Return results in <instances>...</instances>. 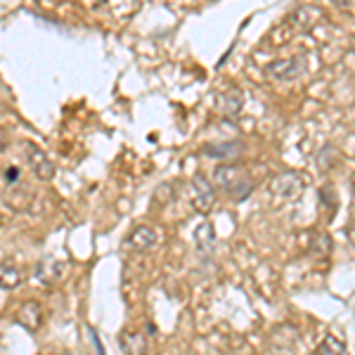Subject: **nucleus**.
<instances>
[{
	"mask_svg": "<svg viewBox=\"0 0 355 355\" xmlns=\"http://www.w3.org/2000/svg\"><path fill=\"white\" fill-rule=\"evenodd\" d=\"M125 249L135 254H147L157 246V230L152 225H135L133 230L125 234Z\"/></svg>",
	"mask_w": 355,
	"mask_h": 355,
	"instance_id": "nucleus-6",
	"label": "nucleus"
},
{
	"mask_svg": "<svg viewBox=\"0 0 355 355\" xmlns=\"http://www.w3.org/2000/svg\"><path fill=\"white\" fill-rule=\"evenodd\" d=\"M3 180L8 182V185H17V182H21V168L19 166H8V168L3 171Z\"/></svg>",
	"mask_w": 355,
	"mask_h": 355,
	"instance_id": "nucleus-16",
	"label": "nucleus"
},
{
	"mask_svg": "<svg viewBox=\"0 0 355 355\" xmlns=\"http://www.w3.org/2000/svg\"><path fill=\"white\" fill-rule=\"evenodd\" d=\"M194 244H197L199 254H211L216 246V230L211 223H202V225L194 230Z\"/></svg>",
	"mask_w": 355,
	"mask_h": 355,
	"instance_id": "nucleus-11",
	"label": "nucleus"
},
{
	"mask_svg": "<svg viewBox=\"0 0 355 355\" xmlns=\"http://www.w3.org/2000/svg\"><path fill=\"white\" fill-rule=\"evenodd\" d=\"M15 320L28 331H38L43 324V308L38 301H24L17 311Z\"/></svg>",
	"mask_w": 355,
	"mask_h": 355,
	"instance_id": "nucleus-8",
	"label": "nucleus"
},
{
	"mask_svg": "<svg viewBox=\"0 0 355 355\" xmlns=\"http://www.w3.org/2000/svg\"><path fill=\"white\" fill-rule=\"evenodd\" d=\"M214 180L232 202H242L256 190V180L237 164H220L214 171Z\"/></svg>",
	"mask_w": 355,
	"mask_h": 355,
	"instance_id": "nucleus-1",
	"label": "nucleus"
},
{
	"mask_svg": "<svg viewBox=\"0 0 355 355\" xmlns=\"http://www.w3.org/2000/svg\"><path fill=\"white\" fill-rule=\"evenodd\" d=\"M85 331H88V336H90V341H93V346H95L97 355H107V353H105V348H102V343H100V336H97V331H95L93 327H88Z\"/></svg>",
	"mask_w": 355,
	"mask_h": 355,
	"instance_id": "nucleus-18",
	"label": "nucleus"
},
{
	"mask_svg": "<svg viewBox=\"0 0 355 355\" xmlns=\"http://www.w3.org/2000/svg\"><path fill=\"white\" fill-rule=\"evenodd\" d=\"M336 159H339V154H336V147L334 145H324L322 150H320V157L318 162L322 168H331V166L336 164Z\"/></svg>",
	"mask_w": 355,
	"mask_h": 355,
	"instance_id": "nucleus-15",
	"label": "nucleus"
},
{
	"mask_svg": "<svg viewBox=\"0 0 355 355\" xmlns=\"http://www.w3.org/2000/svg\"><path fill=\"white\" fill-rule=\"evenodd\" d=\"M204 154L211 159H220L225 164H234L244 154V142L242 140H230V142H211L204 147Z\"/></svg>",
	"mask_w": 355,
	"mask_h": 355,
	"instance_id": "nucleus-7",
	"label": "nucleus"
},
{
	"mask_svg": "<svg viewBox=\"0 0 355 355\" xmlns=\"http://www.w3.org/2000/svg\"><path fill=\"white\" fill-rule=\"evenodd\" d=\"M272 192L277 194V197L287 199V202H291V199L301 197L303 187H306V182H303V178L299 173H291V171H284V173H277L272 178Z\"/></svg>",
	"mask_w": 355,
	"mask_h": 355,
	"instance_id": "nucleus-5",
	"label": "nucleus"
},
{
	"mask_svg": "<svg viewBox=\"0 0 355 355\" xmlns=\"http://www.w3.org/2000/svg\"><path fill=\"white\" fill-rule=\"evenodd\" d=\"M308 249H311L313 256H320V259H327L331 254V237L327 232H315L311 244H308Z\"/></svg>",
	"mask_w": 355,
	"mask_h": 355,
	"instance_id": "nucleus-12",
	"label": "nucleus"
},
{
	"mask_svg": "<svg viewBox=\"0 0 355 355\" xmlns=\"http://www.w3.org/2000/svg\"><path fill=\"white\" fill-rule=\"evenodd\" d=\"M24 157H26V164L31 168V173L38 178V180L48 182L55 178V164L50 162V157L45 154L41 147L33 145V142H24Z\"/></svg>",
	"mask_w": 355,
	"mask_h": 355,
	"instance_id": "nucleus-2",
	"label": "nucleus"
},
{
	"mask_svg": "<svg viewBox=\"0 0 355 355\" xmlns=\"http://www.w3.org/2000/svg\"><path fill=\"white\" fill-rule=\"evenodd\" d=\"M306 71V57H289V60H272L266 64V73L275 81H296Z\"/></svg>",
	"mask_w": 355,
	"mask_h": 355,
	"instance_id": "nucleus-3",
	"label": "nucleus"
},
{
	"mask_svg": "<svg viewBox=\"0 0 355 355\" xmlns=\"http://www.w3.org/2000/svg\"><path fill=\"white\" fill-rule=\"evenodd\" d=\"M8 147V135H5V130H0V152Z\"/></svg>",
	"mask_w": 355,
	"mask_h": 355,
	"instance_id": "nucleus-20",
	"label": "nucleus"
},
{
	"mask_svg": "<svg viewBox=\"0 0 355 355\" xmlns=\"http://www.w3.org/2000/svg\"><path fill=\"white\" fill-rule=\"evenodd\" d=\"M341 353H343V341H339L331 334L322 341V346L318 348V355H341Z\"/></svg>",
	"mask_w": 355,
	"mask_h": 355,
	"instance_id": "nucleus-14",
	"label": "nucleus"
},
{
	"mask_svg": "<svg viewBox=\"0 0 355 355\" xmlns=\"http://www.w3.org/2000/svg\"><path fill=\"white\" fill-rule=\"evenodd\" d=\"M19 284H24V270L12 263H0V289L12 291Z\"/></svg>",
	"mask_w": 355,
	"mask_h": 355,
	"instance_id": "nucleus-10",
	"label": "nucleus"
},
{
	"mask_svg": "<svg viewBox=\"0 0 355 355\" xmlns=\"http://www.w3.org/2000/svg\"><path fill=\"white\" fill-rule=\"evenodd\" d=\"M0 225H3V211H0Z\"/></svg>",
	"mask_w": 355,
	"mask_h": 355,
	"instance_id": "nucleus-21",
	"label": "nucleus"
},
{
	"mask_svg": "<svg viewBox=\"0 0 355 355\" xmlns=\"http://www.w3.org/2000/svg\"><path fill=\"white\" fill-rule=\"evenodd\" d=\"M239 107H242V93H239V90H230V93L223 95V112H225L227 116L237 114Z\"/></svg>",
	"mask_w": 355,
	"mask_h": 355,
	"instance_id": "nucleus-13",
	"label": "nucleus"
},
{
	"mask_svg": "<svg viewBox=\"0 0 355 355\" xmlns=\"http://www.w3.org/2000/svg\"><path fill=\"white\" fill-rule=\"evenodd\" d=\"M119 343L125 355H147V336L140 329H123L119 334Z\"/></svg>",
	"mask_w": 355,
	"mask_h": 355,
	"instance_id": "nucleus-9",
	"label": "nucleus"
},
{
	"mask_svg": "<svg viewBox=\"0 0 355 355\" xmlns=\"http://www.w3.org/2000/svg\"><path fill=\"white\" fill-rule=\"evenodd\" d=\"M192 204H194V209L199 211V214H209L211 209H214V204H216V187H214V182L209 180L204 173H197L192 178Z\"/></svg>",
	"mask_w": 355,
	"mask_h": 355,
	"instance_id": "nucleus-4",
	"label": "nucleus"
},
{
	"mask_svg": "<svg viewBox=\"0 0 355 355\" xmlns=\"http://www.w3.org/2000/svg\"><path fill=\"white\" fill-rule=\"evenodd\" d=\"M320 199L327 202L331 211H336V192L331 190V187H322V190H320Z\"/></svg>",
	"mask_w": 355,
	"mask_h": 355,
	"instance_id": "nucleus-17",
	"label": "nucleus"
},
{
	"mask_svg": "<svg viewBox=\"0 0 355 355\" xmlns=\"http://www.w3.org/2000/svg\"><path fill=\"white\" fill-rule=\"evenodd\" d=\"M348 239H351V244L355 246V220L348 225Z\"/></svg>",
	"mask_w": 355,
	"mask_h": 355,
	"instance_id": "nucleus-19",
	"label": "nucleus"
}]
</instances>
